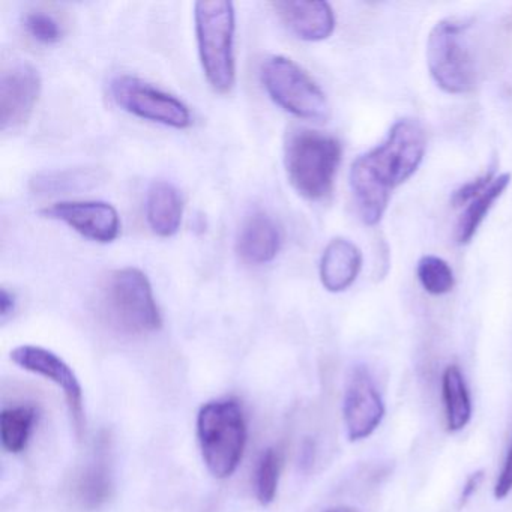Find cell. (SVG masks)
Returning <instances> with one entry per match:
<instances>
[{"instance_id":"obj_9","label":"cell","mask_w":512,"mask_h":512,"mask_svg":"<svg viewBox=\"0 0 512 512\" xmlns=\"http://www.w3.org/2000/svg\"><path fill=\"white\" fill-rule=\"evenodd\" d=\"M10 358L17 367L35 376L44 377L61 389L70 409L74 427L80 436L85 427V406H83V388L73 368L52 350L35 346V344L17 346L16 349L11 350Z\"/></svg>"},{"instance_id":"obj_12","label":"cell","mask_w":512,"mask_h":512,"mask_svg":"<svg viewBox=\"0 0 512 512\" xmlns=\"http://www.w3.org/2000/svg\"><path fill=\"white\" fill-rule=\"evenodd\" d=\"M41 215L61 221L83 238L100 244L115 241L121 232V218L115 206L106 202H59L41 209Z\"/></svg>"},{"instance_id":"obj_13","label":"cell","mask_w":512,"mask_h":512,"mask_svg":"<svg viewBox=\"0 0 512 512\" xmlns=\"http://www.w3.org/2000/svg\"><path fill=\"white\" fill-rule=\"evenodd\" d=\"M277 16L302 41H323L335 29V14L326 2H274Z\"/></svg>"},{"instance_id":"obj_1","label":"cell","mask_w":512,"mask_h":512,"mask_svg":"<svg viewBox=\"0 0 512 512\" xmlns=\"http://www.w3.org/2000/svg\"><path fill=\"white\" fill-rule=\"evenodd\" d=\"M425 149L427 139L422 125L415 119H400L392 125L382 145L353 161L350 188L367 226L380 223L392 191L418 172Z\"/></svg>"},{"instance_id":"obj_7","label":"cell","mask_w":512,"mask_h":512,"mask_svg":"<svg viewBox=\"0 0 512 512\" xmlns=\"http://www.w3.org/2000/svg\"><path fill=\"white\" fill-rule=\"evenodd\" d=\"M263 88L275 104L307 121L325 122L331 113L328 98L310 74L286 56H269L260 68Z\"/></svg>"},{"instance_id":"obj_8","label":"cell","mask_w":512,"mask_h":512,"mask_svg":"<svg viewBox=\"0 0 512 512\" xmlns=\"http://www.w3.org/2000/svg\"><path fill=\"white\" fill-rule=\"evenodd\" d=\"M110 92L119 107L137 118L184 130L191 125L190 109L178 98L133 76H118Z\"/></svg>"},{"instance_id":"obj_14","label":"cell","mask_w":512,"mask_h":512,"mask_svg":"<svg viewBox=\"0 0 512 512\" xmlns=\"http://www.w3.org/2000/svg\"><path fill=\"white\" fill-rule=\"evenodd\" d=\"M280 227L265 212L250 215L239 230L236 251L245 263L266 265L277 257L281 248Z\"/></svg>"},{"instance_id":"obj_5","label":"cell","mask_w":512,"mask_h":512,"mask_svg":"<svg viewBox=\"0 0 512 512\" xmlns=\"http://www.w3.org/2000/svg\"><path fill=\"white\" fill-rule=\"evenodd\" d=\"M103 310L110 325L122 334H151L163 325L151 281L137 268L118 269L107 278Z\"/></svg>"},{"instance_id":"obj_2","label":"cell","mask_w":512,"mask_h":512,"mask_svg":"<svg viewBox=\"0 0 512 512\" xmlns=\"http://www.w3.org/2000/svg\"><path fill=\"white\" fill-rule=\"evenodd\" d=\"M341 154V143L335 137L293 128L284 142V167L290 184L311 202L326 199L334 187Z\"/></svg>"},{"instance_id":"obj_16","label":"cell","mask_w":512,"mask_h":512,"mask_svg":"<svg viewBox=\"0 0 512 512\" xmlns=\"http://www.w3.org/2000/svg\"><path fill=\"white\" fill-rule=\"evenodd\" d=\"M184 214L181 194L175 185L155 181L146 196V220L155 235L170 238L178 233Z\"/></svg>"},{"instance_id":"obj_6","label":"cell","mask_w":512,"mask_h":512,"mask_svg":"<svg viewBox=\"0 0 512 512\" xmlns=\"http://www.w3.org/2000/svg\"><path fill=\"white\" fill-rule=\"evenodd\" d=\"M464 20H440L427 40V65L436 85L446 94H470L476 86V65Z\"/></svg>"},{"instance_id":"obj_20","label":"cell","mask_w":512,"mask_h":512,"mask_svg":"<svg viewBox=\"0 0 512 512\" xmlns=\"http://www.w3.org/2000/svg\"><path fill=\"white\" fill-rule=\"evenodd\" d=\"M38 418L40 413L31 404H19L2 410L0 440L5 451L10 454H22L26 451L37 427Z\"/></svg>"},{"instance_id":"obj_29","label":"cell","mask_w":512,"mask_h":512,"mask_svg":"<svg viewBox=\"0 0 512 512\" xmlns=\"http://www.w3.org/2000/svg\"><path fill=\"white\" fill-rule=\"evenodd\" d=\"M326 512H359L358 509L350 508V506H337V508L328 509Z\"/></svg>"},{"instance_id":"obj_17","label":"cell","mask_w":512,"mask_h":512,"mask_svg":"<svg viewBox=\"0 0 512 512\" xmlns=\"http://www.w3.org/2000/svg\"><path fill=\"white\" fill-rule=\"evenodd\" d=\"M113 496V476L106 455L100 454L82 472L74 482L76 502L88 511H95L106 505Z\"/></svg>"},{"instance_id":"obj_26","label":"cell","mask_w":512,"mask_h":512,"mask_svg":"<svg viewBox=\"0 0 512 512\" xmlns=\"http://www.w3.org/2000/svg\"><path fill=\"white\" fill-rule=\"evenodd\" d=\"M512 493V442L506 452L505 461H503L502 470L497 476L496 484H494V497L497 500L506 499Z\"/></svg>"},{"instance_id":"obj_3","label":"cell","mask_w":512,"mask_h":512,"mask_svg":"<svg viewBox=\"0 0 512 512\" xmlns=\"http://www.w3.org/2000/svg\"><path fill=\"white\" fill-rule=\"evenodd\" d=\"M247 439V419L238 400L220 398L200 407L197 440L203 463L214 478L227 479L238 470Z\"/></svg>"},{"instance_id":"obj_27","label":"cell","mask_w":512,"mask_h":512,"mask_svg":"<svg viewBox=\"0 0 512 512\" xmlns=\"http://www.w3.org/2000/svg\"><path fill=\"white\" fill-rule=\"evenodd\" d=\"M484 478V470H476V472H473L472 475L466 479V484L463 485L460 499H458V506H460V508L472 499L473 494L478 491V488L481 487L482 482H484Z\"/></svg>"},{"instance_id":"obj_21","label":"cell","mask_w":512,"mask_h":512,"mask_svg":"<svg viewBox=\"0 0 512 512\" xmlns=\"http://www.w3.org/2000/svg\"><path fill=\"white\" fill-rule=\"evenodd\" d=\"M101 181V175L94 169L58 170L40 173L31 181L32 190L37 194L70 193L86 190Z\"/></svg>"},{"instance_id":"obj_25","label":"cell","mask_w":512,"mask_h":512,"mask_svg":"<svg viewBox=\"0 0 512 512\" xmlns=\"http://www.w3.org/2000/svg\"><path fill=\"white\" fill-rule=\"evenodd\" d=\"M496 178L493 170L491 172L485 173V175L479 176V178L473 179V181L467 182L464 184L460 190L455 191L451 197V203L454 208H461V206H466L473 197L478 196L482 190L488 187L491 184V181Z\"/></svg>"},{"instance_id":"obj_11","label":"cell","mask_w":512,"mask_h":512,"mask_svg":"<svg viewBox=\"0 0 512 512\" xmlns=\"http://www.w3.org/2000/svg\"><path fill=\"white\" fill-rule=\"evenodd\" d=\"M41 94V76L34 65L17 62L0 77V128L16 130L31 118Z\"/></svg>"},{"instance_id":"obj_19","label":"cell","mask_w":512,"mask_h":512,"mask_svg":"<svg viewBox=\"0 0 512 512\" xmlns=\"http://www.w3.org/2000/svg\"><path fill=\"white\" fill-rule=\"evenodd\" d=\"M511 184V175L502 173L491 181L485 190H482L478 196L473 197L466 206H464L463 214L457 224V241L458 244H469L473 236L478 232L482 221L487 217L494 203L500 199L506 188Z\"/></svg>"},{"instance_id":"obj_22","label":"cell","mask_w":512,"mask_h":512,"mask_svg":"<svg viewBox=\"0 0 512 512\" xmlns=\"http://www.w3.org/2000/svg\"><path fill=\"white\" fill-rule=\"evenodd\" d=\"M283 455L277 448H268L257 461L254 473V488L260 505L269 506L274 503L280 485Z\"/></svg>"},{"instance_id":"obj_10","label":"cell","mask_w":512,"mask_h":512,"mask_svg":"<svg viewBox=\"0 0 512 512\" xmlns=\"http://www.w3.org/2000/svg\"><path fill=\"white\" fill-rule=\"evenodd\" d=\"M385 403L368 368L356 365L347 380L343 418L350 442L367 439L382 424Z\"/></svg>"},{"instance_id":"obj_24","label":"cell","mask_w":512,"mask_h":512,"mask_svg":"<svg viewBox=\"0 0 512 512\" xmlns=\"http://www.w3.org/2000/svg\"><path fill=\"white\" fill-rule=\"evenodd\" d=\"M26 32L41 44H56L61 41L62 28L58 20L44 11H32L23 20Z\"/></svg>"},{"instance_id":"obj_15","label":"cell","mask_w":512,"mask_h":512,"mask_svg":"<svg viewBox=\"0 0 512 512\" xmlns=\"http://www.w3.org/2000/svg\"><path fill=\"white\" fill-rule=\"evenodd\" d=\"M361 268V250L349 239L335 238L320 259V281L328 292H344L355 283Z\"/></svg>"},{"instance_id":"obj_23","label":"cell","mask_w":512,"mask_h":512,"mask_svg":"<svg viewBox=\"0 0 512 512\" xmlns=\"http://www.w3.org/2000/svg\"><path fill=\"white\" fill-rule=\"evenodd\" d=\"M418 280L425 292L440 296L451 292L455 284L454 272L448 262L436 256H425L419 260Z\"/></svg>"},{"instance_id":"obj_18","label":"cell","mask_w":512,"mask_h":512,"mask_svg":"<svg viewBox=\"0 0 512 512\" xmlns=\"http://www.w3.org/2000/svg\"><path fill=\"white\" fill-rule=\"evenodd\" d=\"M442 398L445 406L446 430L457 433L472 419V401L463 373L457 365H449L443 371Z\"/></svg>"},{"instance_id":"obj_4","label":"cell","mask_w":512,"mask_h":512,"mask_svg":"<svg viewBox=\"0 0 512 512\" xmlns=\"http://www.w3.org/2000/svg\"><path fill=\"white\" fill-rule=\"evenodd\" d=\"M197 46L206 80L218 94H229L236 82L235 5L227 0L194 5Z\"/></svg>"},{"instance_id":"obj_28","label":"cell","mask_w":512,"mask_h":512,"mask_svg":"<svg viewBox=\"0 0 512 512\" xmlns=\"http://www.w3.org/2000/svg\"><path fill=\"white\" fill-rule=\"evenodd\" d=\"M16 295L13 292H10L8 289L0 290V317L2 320H7L11 314L16 310Z\"/></svg>"}]
</instances>
